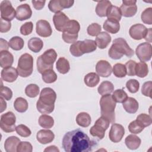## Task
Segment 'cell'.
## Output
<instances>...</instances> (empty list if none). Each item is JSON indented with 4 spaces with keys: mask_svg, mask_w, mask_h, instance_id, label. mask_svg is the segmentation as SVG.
<instances>
[{
    "mask_svg": "<svg viewBox=\"0 0 152 152\" xmlns=\"http://www.w3.org/2000/svg\"><path fill=\"white\" fill-rule=\"evenodd\" d=\"M97 145L83 131L77 129L67 132L62 138V147L66 152H87Z\"/></svg>",
    "mask_w": 152,
    "mask_h": 152,
    "instance_id": "1",
    "label": "cell"
},
{
    "mask_svg": "<svg viewBox=\"0 0 152 152\" xmlns=\"http://www.w3.org/2000/svg\"><path fill=\"white\" fill-rule=\"evenodd\" d=\"M56 99L55 91L50 87L43 88L40 93L39 99L36 103L37 110L42 114H49L55 108Z\"/></svg>",
    "mask_w": 152,
    "mask_h": 152,
    "instance_id": "2",
    "label": "cell"
},
{
    "mask_svg": "<svg viewBox=\"0 0 152 152\" xmlns=\"http://www.w3.org/2000/svg\"><path fill=\"white\" fill-rule=\"evenodd\" d=\"M108 55L110 58L117 60L121 59L124 55L128 58L132 57L134 55V51L129 47L124 39L119 37L113 40Z\"/></svg>",
    "mask_w": 152,
    "mask_h": 152,
    "instance_id": "3",
    "label": "cell"
},
{
    "mask_svg": "<svg viewBox=\"0 0 152 152\" xmlns=\"http://www.w3.org/2000/svg\"><path fill=\"white\" fill-rule=\"evenodd\" d=\"M100 106L102 116L108 119L110 123L113 124L115 121L116 102L110 94L102 96L100 100Z\"/></svg>",
    "mask_w": 152,
    "mask_h": 152,
    "instance_id": "4",
    "label": "cell"
},
{
    "mask_svg": "<svg viewBox=\"0 0 152 152\" xmlns=\"http://www.w3.org/2000/svg\"><path fill=\"white\" fill-rule=\"evenodd\" d=\"M97 45L94 40L86 39L83 41H77L72 43L69 48V51L74 56L80 57L84 53L95 51Z\"/></svg>",
    "mask_w": 152,
    "mask_h": 152,
    "instance_id": "5",
    "label": "cell"
},
{
    "mask_svg": "<svg viewBox=\"0 0 152 152\" xmlns=\"http://www.w3.org/2000/svg\"><path fill=\"white\" fill-rule=\"evenodd\" d=\"M57 58V53L53 49L46 50L37 59V69L40 74L49 69H53V65Z\"/></svg>",
    "mask_w": 152,
    "mask_h": 152,
    "instance_id": "6",
    "label": "cell"
},
{
    "mask_svg": "<svg viewBox=\"0 0 152 152\" xmlns=\"http://www.w3.org/2000/svg\"><path fill=\"white\" fill-rule=\"evenodd\" d=\"M33 69V58L29 53H24L19 58L17 70L21 77L30 76Z\"/></svg>",
    "mask_w": 152,
    "mask_h": 152,
    "instance_id": "7",
    "label": "cell"
},
{
    "mask_svg": "<svg viewBox=\"0 0 152 152\" xmlns=\"http://www.w3.org/2000/svg\"><path fill=\"white\" fill-rule=\"evenodd\" d=\"M110 122L104 117H100L96 122L94 125L90 129V133L98 140H102L105 135V132L109 128Z\"/></svg>",
    "mask_w": 152,
    "mask_h": 152,
    "instance_id": "8",
    "label": "cell"
},
{
    "mask_svg": "<svg viewBox=\"0 0 152 152\" xmlns=\"http://www.w3.org/2000/svg\"><path fill=\"white\" fill-rule=\"evenodd\" d=\"M16 117L12 112H8L1 116L0 126L5 132H12L15 130Z\"/></svg>",
    "mask_w": 152,
    "mask_h": 152,
    "instance_id": "9",
    "label": "cell"
},
{
    "mask_svg": "<svg viewBox=\"0 0 152 152\" xmlns=\"http://www.w3.org/2000/svg\"><path fill=\"white\" fill-rule=\"evenodd\" d=\"M135 53L141 62H147L151 59L152 46L150 43L143 42L140 44L135 49Z\"/></svg>",
    "mask_w": 152,
    "mask_h": 152,
    "instance_id": "10",
    "label": "cell"
},
{
    "mask_svg": "<svg viewBox=\"0 0 152 152\" xmlns=\"http://www.w3.org/2000/svg\"><path fill=\"white\" fill-rule=\"evenodd\" d=\"M1 18L4 20L11 21L16 16V11L10 1H2L0 4Z\"/></svg>",
    "mask_w": 152,
    "mask_h": 152,
    "instance_id": "11",
    "label": "cell"
},
{
    "mask_svg": "<svg viewBox=\"0 0 152 152\" xmlns=\"http://www.w3.org/2000/svg\"><path fill=\"white\" fill-rule=\"evenodd\" d=\"M136 3L137 1L134 0H123L122 4L119 8L121 15L125 17H131L135 15L137 11Z\"/></svg>",
    "mask_w": 152,
    "mask_h": 152,
    "instance_id": "12",
    "label": "cell"
},
{
    "mask_svg": "<svg viewBox=\"0 0 152 152\" xmlns=\"http://www.w3.org/2000/svg\"><path fill=\"white\" fill-rule=\"evenodd\" d=\"M148 31V29L142 24H135L132 25L129 30L130 36L135 40H140L144 39Z\"/></svg>",
    "mask_w": 152,
    "mask_h": 152,
    "instance_id": "13",
    "label": "cell"
},
{
    "mask_svg": "<svg viewBox=\"0 0 152 152\" xmlns=\"http://www.w3.org/2000/svg\"><path fill=\"white\" fill-rule=\"evenodd\" d=\"M125 134L124 126L119 124L113 123L109 132V137L111 141L116 143L121 141Z\"/></svg>",
    "mask_w": 152,
    "mask_h": 152,
    "instance_id": "14",
    "label": "cell"
},
{
    "mask_svg": "<svg viewBox=\"0 0 152 152\" xmlns=\"http://www.w3.org/2000/svg\"><path fill=\"white\" fill-rule=\"evenodd\" d=\"M69 21V18L62 12L55 13L53 17V21L55 28L61 32H64Z\"/></svg>",
    "mask_w": 152,
    "mask_h": 152,
    "instance_id": "15",
    "label": "cell"
},
{
    "mask_svg": "<svg viewBox=\"0 0 152 152\" xmlns=\"http://www.w3.org/2000/svg\"><path fill=\"white\" fill-rule=\"evenodd\" d=\"M36 30L37 34L43 37H49L52 33V29L49 23L45 20L37 21Z\"/></svg>",
    "mask_w": 152,
    "mask_h": 152,
    "instance_id": "16",
    "label": "cell"
},
{
    "mask_svg": "<svg viewBox=\"0 0 152 152\" xmlns=\"http://www.w3.org/2000/svg\"><path fill=\"white\" fill-rule=\"evenodd\" d=\"M96 71L99 76L108 77L112 72V68L110 64L105 60H100L96 65Z\"/></svg>",
    "mask_w": 152,
    "mask_h": 152,
    "instance_id": "17",
    "label": "cell"
},
{
    "mask_svg": "<svg viewBox=\"0 0 152 152\" xmlns=\"http://www.w3.org/2000/svg\"><path fill=\"white\" fill-rule=\"evenodd\" d=\"M32 15V11L30 5L27 4H23L16 9V18L20 21H24L30 18Z\"/></svg>",
    "mask_w": 152,
    "mask_h": 152,
    "instance_id": "18",
    "label": "cell"
},
{
    "mask_svg": "<svg viewBox=\"0 0 152 152\" xmlns=\"http://www.w3.org/2000/svg\"><path fill=\"white\" fill-rule=\"evenodd\" d=\"M1 79L8 83H12L15 81L18 75L17 69L14 67L10 66L4 68L1 71Z\"/></svg>",
    "mask_w": 152,
    "mask_h": 152,
    "instance_id": "19",
    "label": "cell"
},
{
    "mask_svg": "<svg viewBox=\"0 0 152 152\" xmlns=\"http://www.w3.org/2000/svg\"><path fill=\"white\" fill-rule=\"evenodd\" d=\"M37 140L42 144H46L53 141L55 134L49 129H41L36 134Z\"/></svg>",
    "mask_w": 152,
    "mask_h": 152,
    "instance_id": "20",
    "label": "cell"
},
{
    "mask_svg": "<svg viewBox=\"0 0 152 152\" xmlns=\"http://www.w3.org/2000/svg\"><path fill=\"white\" fill-rule=\"evenodd\" d=\"M112 40L110 34L106 32H100L96 38V43L99 49H103L109 45Z\"/></svg>",
    "mask_w": 152,
    "mask_h": 152,
    "instance_id": "21",
    "label": "cell"
},
{
    "mask_svg": "<svg viewBox=\"0 0 152 152\" xmlns=\"http://www.w3.org/2000/svg\"><path fill=\"white\" fill-rule=\"evenodd\" d=\"M20 142L19 138L15 136L8 137L4 142V148L7 152H16L17 147Z\"/></svg>",
    "mask_w": 152,
    "mask_h": 152,
    "instance_id": "22",
    "label": "cell"
},
{
    "mask_svg": "<svg viewBox=\"0 0 152 152\" xmlns=\"http://www.w3.org/2000/svg\"><path fill=\"white\" fill-rule=\"evenodd\" d=\"M122 103L124 109L129 113H135L138 109V103L137 100L133 97H128Z\"/></svg>",
    "mask_w": 152,
    "mask_h": 152,
    "instance_id": "23",
    "label": "cell"
},
{
    "mask_svg": "<svg viewBox=\"0 0 152 152\" xmlns=\"http://www.w3.org/2000/svg\"><path fill=\"white\" fill-rule=\"evenodd\" d=\"M14 62V56L8 50H4L0 53V64L3 68L11 66Z\"/></svg>",
    "mask_w": 152,
    "mask_h": 152,
    "instance_id": "24",
    "label": "cell"
},
{
    "mask_svg": "<svg viewBox=\"0 0 152 152\" xmlns=\"http://www.w3.org/2000/svg\"><path fill=\"white\" fill-rule=\"evenodd\" d=\"M111 5L112 4L109 1L104 0L99 1L96 7V14L100 17H106L108 9Z\"/></svg>",
    "mask_w": 152,
    "mask_h": 152,
    "instance_id": "25",
    "label": "cell"
},
{
    "mask_svg": "<svg viewBox=\"0 0 152 152\" xmlns=\"http://www.w3.org/2000/svg\"><path fill=\"white\" fill-rule=\"evenodd\" d=\"M103 28L104 30L112 34L117 33L120 29L119 22L112 19L106 20L103 24Z\"/></svg>",
    "mask_w": 152,
    "mask_h": 152,
    "instance_id": "26",
    "label": "cell"
},
{
    "mask_svg": "<svg viewBox=\"0 0 152 152\" xmlns=\"http://www.w3.org/2000/svg\"><path fill=\"white\" fill-rule=\"evenodd\" d=\"M125 142L126 147L132 150L137 149L141 145V140L137 135L131 134L128 135L125 140Z\"/></svg>",
    "mask_w": 152,
    "mask_h": 152,
    "instance_id": "27",
    "label": "cell"
},
{
    "mask_svg": "<svg viewBox=\"0 0 152 152\" xmlns=\"http://www.w3.org/2000/svg\"><path fill=\"white\" fill-rule=\"evenodd\" d=\"M43 46V41L38 37H32L28 41V49L34 53L39 52Z\"/></svg>",
    "mask_w": 152,
    "mask_h": 152,
    "instance_id": "28",
    "label": "cell"
},
{
    "mask_svg": "<svg viewBox=\"0 0 152 152\" xmlns=\"http://www.w3.org/2000/svg\"><path fill=\"white\" fill-rule=\"evenodd\" d=\"M91 122L90 115L86 112H81L78 113L76 117L77 124L84 128L88 127Z\"/></svg>",
    "mask_w": 152,
    "mask_h": 152,
    "instance_id": "29",
    "label": "cell"
},
{
    "mask_svg": "<svg viewBox=\"0 0 152 152\" xmlns=\"http://www.w3.org/2000/svg\"><path fill=\"white\" fill-rule=\"evenodd\" d=\"M85 84L89 87L96 86L100 81V77L95 72H90L87 74L84 78Z\"/></svg>",
    "mask_w": 152,
    "mask_h": 152,
    "instance_id": "30",
    "label": "cell"
},
{
    "mask_svg": "<svg viewBox=\"0 0 152 152\" xmlns=\"http://www.w3.org/2000/svg\"><path fill=\"white\" fill-rule=\"evenodd\" d=\"M58 71L62 74H66L70 69V65L69 61L65 58H59L56 64Z\"/></svg>",
    "mask_w": 152,
    "mask_h": 152,
    "instance_id": "31",
    "label": "cell"
},
{
    "mask_svg": "<svg viewBox=\"0 0 152 152\" xmlns=\"http://www.w3.org/2000/svg\"><path fill=\"white\" fill-rule=\"evenodd\" d=\"M114 90V86L110 81H103L97 88L98 93L102 95L109 94L112 93Z\"/></svg>",
    "mask_w": 152,
    "mask_h": 152,
    "instance_id": "32",
    "label": "cell"
},
{
    "mask_svg": "<svg viewBox=\"0 0 152 152\" xmlns=\"http://www.w3.org/2000/svg\"><path fill=\"white\" fill-rule=\"evenodd\" d=\"M14 107L16 111L20 113H24L25 112L27 109L28 107V102L27 101L21 97H17L14 103Z\"/></svg>",
    "mask_w": 152,
    "mask_h": 152,
    "instance_id": "33",
    "label": "cell"
},
{
    "mask_svg": "<svg viewBox=\"0 0 152 152\" xmlns=\"http://www.w3.org/2000/svg\"><path fill=\"white\" fill-rule=\"evenodd\" d=\"M39 124L43 128L49 129L53 126L54 119L52 116L48 115H42L39 118Z\"/></svg>",
    "mask_w": 152,
    "mask_h": 152,
    "instance_id": "34",
    "label": "cell"
},
{
    "mask_svg": "<svg viewBox=\"0 0 152 152\" xmlns=\"http://www.w3.org/2000/svg\"><path fill=\"white\" fill-rule=\"evenodd\" d=\"M106 16L107 17V19L115 20L119 22L122 17L119 8L112 5L108 9Z\"/></svg>",
    "mask_w": 152,
    "mask_h": 152,
    "instance_id": "35",
    "label": "cell"
},
{
    "mask_svg": "<svg viewBox=\"0 0 152 152\" xmlns=\"http://www.w3.org/2000/svg\"><path fill=\"white\" fill-rule=\"evenodd\" d=\"M10 47L14 50H21L24 45V40L19 36H14L9 40Z\"/></svg>",
    "mask_w": 152,
    "mask_h": 152,
    "instance_id": "36",
    "label": "cell"
},
{
    "mask_svg": "<svg viewBox=\"0 0 152 152\" xmlns=\"http://www.w3.org/2000/svg\"><path fill=\"white\" fill-rule=\"evenodd\" d=\"M135 75L140 78L146 77L148 73V68L147 64L144 62H140L137 63L135 70Z\"/></svg>",
    "mask_w": 152,
    "mask_h": 152,
    "instance_id": "37",
    "label": "cell"
},
{
    "mask_svg": "<svg viewBox=\"0 0 152 152\" xmlns=\"http://www.w3.org/2000/svg\"><path fill=\"white\" fill-rule=\"evenodd\" d=\"M80 30V25L79 23L74 20H69L68 24L64 32L71 34H78V32Z\"/></svg>",
    "mask_w": 152,
    "mask_h": 152,
    "instance_id": "38",
    "label": "cell"
},
{
    "mask_svg": "<svg viewBox=\"0 0 152 152\" xmlns=\"http://www.w3.org/2000/svg\"><path fill=\"white\" fill-rule=\"evenodd\" d=\"M113 73L114 75L118 78H123L125 77L126 75V70L125 65L117 63L114 65L112 69Z\"/></svg>",
    "mask_w": 152,
    "mask_h": 152,
    "instance_id": "39",
    "label": "cell"
},
{
    "mask_svg": "<svg viewBox=\"0 0 152 152\" xmlns=\"http://www.w3.org/2000/svg\"><path fill=\"white\" fill-rule=\"evenodd\" d=\"M42 78L46 83H52L56 81L57 75L53 69H49L42 74Z\"/></svg>",
    "mask_w": 152,
    "mask_h": 152,
    "instance_id": "40",
    "label": "cell"
},
{
    "mask_svg": "<svg viewBox=\"0 0 152 152\" xmlns=\"http://www.w3.org/2000/svg\"><path fill=\"white\" fill-rule=\"evenodd\" d=\"M115 102L122 103L128 97L126 93L123 89H117L114 91L112 95Z\"/></svg>",
    "mask_w": 152,
    "mask_h": 152,
    "instance_id": "41",
    "label": "cell"
},
{
    "mask_svg": "<svg viewBox=\"0 0 152 152\" xmlns=\"http://www.w3.org/2000/svg\"><path fill=\"white\" fill-rule=\"evenodd\" d=\"M39 87L35 84H28L25 88L26 94L30 98H34L37 97L39 95Z\"/></svg>",
    "mask_w": 152,
    "mask_h": 152,
    "instance_id": "42",
    "label": "cell"
},
{
    "mask_svg": "<svg viewBox=\"0 0 152 152\" xmlns=\"http://www.w3.org/2000/svg\"><path fill=\"white\" fill-rule=\"evenodd\" d=\"M136 121L144 128L150 126L152 123L151 117L146 113H141L138 115Z\"/></svg>",
    "mask_w": 152,
    "mask_h": 152,
    "instance_id": "43",
    "label": "cell"
},
{
    "mask_svg": "<svg viewBox=\"0 0 152 152\" xmlns=\"http://www.w3.org/2000/svg\"><path fill=\"white\" fill-rule=\"evenodd\" d=\"M141 18L142 21L144 24H147L148 25L152 24V8L149 7L144 10V11H142Z\"/></svg>",
    "mask_w": 152,
    "mask_h": 152,
    "instance_id": "44",
    "label": "cell"
},
{
    "mask_svg": "<svg viewBox=\"0 0 152 152\" xmlns=\"http://www.w3.org/2000/svg\"><path fill=\"white\" fill-rule=\"evenodd\" d=\"M126 87L131 93H137L140 88V83L135 79H130L126 83Z\"/></svg>",
    "mask_w": 152,
    "mask_h": 152,
    "instance_id": "45",
    "label": "cell"
},
{
    "mask_svg": "<svg viewBox=\"0 0 152 152\" xmlns=\"http://www.w3.org/2000/svg\"><path fill=\"white\" fill-rule=\"evenodd\" d=\"M101 26L95 23L89 25L87 29L88 34L91 36H97L101 32Z\"/></svg>",
    "mask_w": 152,
    "mask_h": 152,
    "instance_id": "46",
    "label": "cell"
},
{
    "mask_svg": "<svg viewBox=\"0 0 152 152\" xmlns=\"http://www.w3.org/2000/svg\"><path fill=\"white\" fill-rule=\"evenodd\" d=\"M15 131L17 133L22 137H28L31 134V130L28 128V127L23 124H20L17 126L15 128Z\"/></svg>",
    "mask_w": 152,
    "mask_h": 152,
    "instance_id": "47",
    "label": "cell"
},
{
    "mask_svg": "<svg viewBox=\"0 0 152 152\" xmlns=\"http://www.w3.org/2000/svg\"><path fill=\"white\" fill-rule=\"evenodd\" d=\"M144 127L142 126L136 120L132 121L128 125L129 131L133 134H137L140 133L144 129Z\"/></svg>",
    "mask_w": 152,
    "mask_h": 152,
    "instance_id": "48",
    "label": "cell"
},
{
    "mask_svg": "<svg viewBox=\"0 0 152 152\" xmlns=\"http://www.w3.org/2000/svg\"><path fill=\"white\" fill-rule=\"evenodd\" d=\"M48 8L49 10L55 13L61 12L63 10L62 8L59 0H51L49 1L48 4Z\"/></svg>",
    "mask_w": 152,
    "mask_h": 152,
    "instance_id": "49",
    "label": "cell"
},
{
    "mask_svg": "<svg viewBox=\"0 0 152 152\" xmlns=\"http://www.w3.org/2000/svg\"><path fill=\"white\" fill-rule=\"evenodd\" d=\"M33 29V24L31 21L25 23L20 27V33L24 36H27L31 33Z\"/></svg>",
    "mask_w": 152,
    "mask_h": 152,
    "instance_id": "50",
    "label": "cell"
},
{
    "mask_svg": "<svg viewBox=\"0 0 152 152\" xmlns=\"http://www.w3.org/2000/svg\"><path fill=\"white\" fill-rule=\"evenodd\" d=\"M136 64V62L133 60H129L125 64L126 70V74L128 76H134L135 75V70Z\"/></svg>",
    "mask_w": 152,
    "mask_h": 152,
    "instance_id": "51",
    "label": "cell"
},
{
    "mask_svg": "<svg viewBox=\"0 0 152 152\" xmlns=\"http://www.w3.org/2000/svg\"><path fill=\"white\" fill-rule=\"evenodd\" d=\"M17 151L18 152H31L33 151V147L29 142L21 141L19 143Z\"/></svg>",
    "mask_w": 152,
    "mask_h": 152,
    "instance_id": "52",
    "label": "cell"
},
{
    "mask_svg": "<svg viewBox=\"0 0 152 152\" xmlns=\"http://www.w3.org/2000/svg\"><path fill=\"white\" fill-rule=\"evenodd\" d=\"M1 97L4 98L5 100H10L12 97V91L8 87L1 86Z\"/></svg>",
    "mask_w": 152,
    "mask_h": 152,
    "instance_id": "53",
    "label": "cell"
},
{
    "mask_svg": "<svg viewBox=\"0 0 152 152\" xmlns=\"http://www.w3.org/2000/svg\"><path fill=\"white\" fill-rule=\"evenodd\" d=\"M151 86H152V82L151 81L145 82L142 86V88H141L142 94L145 96L151 98Z\"/></svg>",
    "mask_w": 152,
    "mask_h": 152,
    "instance_id": "54",
    "label": "cell"
},
{
    "mask_svg": "<svg viewBox=\"0 0 152 152\" xmlns=\"http://www.w3.org/2000/svg\"><path fill=\"white\" fill-rule=\"evenodd\" d=\"M62 39L67 43H74L77 42L78 34H71L66 32L62 33Z\"/></svg>",
    "mask_w": 152,
    "mask_h": 152,
    "instance_id": "55",
    "label": "cell"
},
{
    "mask_svg": "<svg viewBox=\"0 0 152 152\" xmlns=\"http://www.w3.org/2000/svg\"><path fill=\"white\" fill-rule=\"evenodd\" d=\"M0 31L1 33L8 32L11 27V23L10 21L4 20L1 18L0 20Z\"/></svg>",
    "mask_w": 152,
    "mask_h": 152,
    "instance_id": "56",
    "label": "cell"
},
{
    "mask_svg": "<svg viewBox=\"0 0 152 152\" xmlns=\"http://www.w3.org/2000/svg\"><path fill=\"white\" fill-rule=\"evenodd\" d=\"M34 8L37 10H42L45 4V1H31Z\"/></svg>",
    "mask_w": 152,
    "mask_h": 152,
    "instance_id": "57",
    "label": "cell"
},
{
    "mask_svg": "<svg viewBox=\"0 0 152 152\" xmlns=\"http://www.w3.org/2000/svg\"><path fill=\"white\" fill-rule=\"evenodd\" d=\"M60 1V4L63 9L64 8H69L71 7L74 3V1H71V0H59Z\"/></svg>",
    "mask_w": 152,
    "mask_h": 152,
    "instance_id": "58",
    "label": "cell"
},
{
    "mask_svg": "<svg viewBox=\"0 0 152 152\" xmlns=\"http://www.w3.org/2000/svg\"><path fill=\"white\" fill-rule=\"evenodd\" d=\"M0 52L4 51V50H8L9 49V43L7 42V41L2 38L0 39Z\"/></svg>",
    "mask_w": 152,
    "mask_h": 152,
    "instance_id": "59",
    "label": "cell"
},
{
    "mask_svg": "<svg viewBox=\"0 0 152 152\" xmlns=\"http://www.w3.org/2000/svg\"><path fill=\"white\" fill-rule=\"evenodd\" d=\"M0 101H1V110H0V112L2 113L7 108V103L4 100V98H2V97H0Z\"/></svg>",
    "mask_w": 152,
    "mask_h": 152,
    "instance_id": "60",
    "label": "cell"
},
{
    "mask_svg": "<svg viewBox=\"0 0 152 152\" xmlns=\"http://www.w3.org/2000/svg\"><path fill=\"white\" fill-rule=\"evenodd\" d=\"M44 151H55V152H59V150L56 147L55 145H50L48 147L44 150Z\"/></svg>",
    "mask_w": 152,
    "mask_h": 152,
    "instance_id": "61",
    "label": "cell"
},
{
    "mask_svg": "<svg viewBox=\"0 0 152 152\" xmlns=\"http://www.w3.org/2000/svg\"><path fill=\"white\" fill-rule=\"evenodd\" d=\"M145 40L148 42V43L151 42V28H148V31L146 34L145 37L144 38Z\"/></svg>",
    "mask_w": 152,
    "mask_h": 152,
    "instance_id": "62",
    "label": "cell"
}]
</instances>
